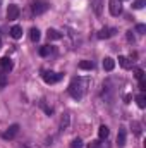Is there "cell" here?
Listing matches in <instances>:
<instances>
[{"label": "cell", "instance_id": "16", "mask_svg": "<svg viewBox=\"0 0 146 148\" xmlns=\"http://www.w3.org/2000/svg\"><path fill=\"white\" fill-rule=\"evenodd\" d=\"M91 5H93L95 14H96V16H100V14H102V5H103V0H93V2H91Z\"/></svg>", "mask_w": 146, "mask_h": 148}, {"label": "cell", "instance_id": "8", "mask_svg": "<svg viewBox=\"0 0 146 148\" xmlns=\"http://www.w3.org/2000/svg\"><path fill=\"white\" fill-rule=\"evenodd\" d=\"M126 138H127V133L124 127L119 129V134H117V147L119 148H124L126 147Z\"/></svg>", "mask_w": 146, "mask_h": 148}, {"label": "cell", "instance_id": "12", "mask_svg": "<svg viewBox=\"0 0 146 148\" xmlns=\"http://www.w3.org/2000/svg\"><path fill=\"white\" fill-rule=\"evenodd\" d=\"M46 36H48V40H60V38H62V33L57 31V29H53V28H48Z\"/></svg>", "mask_w": 146, "mask_h": 148}, {"label": "cell", "instance_id": "30", "mask_svg": "<svg viewBox=\"0 0 146 148\" xmlns=\"http://www.w3.org/2000/svg\"><path fill=\"white\" fill-rule=\"evenodd\" d=\"M127 40L134 43V36H132V31H127Z\"/></svg>", "mask_w": 146, "mask_h": 148}, {"label": "cell", "instance_id": "3", "mask_svg": "<svg viewBox=\"0 0 146 148\" xmlns=\"http://www.w3.org/2000/svg\"><path fill=\"white\" fill-rule=\"evenodd\" d=\"M12 67H14V64H12V60L9 57H2L0 59V74H9L12 71Z\"/></svg>", "mask_w": 146, "mask_h": 148}, {"label": "cell", "instance_id": "33", "mask_svg": "<svg viewBox=\"0 0 146 148\" xmlns=\"http://www.w3.org/2000/svg\"><path fill=\"white\" fill-rule=\"evenodd\" d=\"M120 2H122V0H120Z\"/></svg>", "mask_w": 146, "mask_h": 148}, {"label": "cell", "instance_id": "14", "mask_svg": "<svg viewBox=\"0 0 146 148\" xmlns=\"http://www.w3.org/2000/svg\"><path fill=\"white\" fill-rule=\"evenodd\" d=\"M108 134H110V129L103 124V126H100V129H98V138L100 140H107L108 138Z\"/></svg>", "mask_w": 146, "mask_h": 148}, {"label": "cell", "instance_id": "31", "mask_svg": "<svg viewBox=\"0 0 146 148\" xmlns=\"http://www.w3.org/2000/svg\"><path fill=\"white\" fill-rule=\"evenodd\" d=\"M131 98H132L131 95H126V97H124V100H126V103H129V102H131Z\"/></svg>", "mask_w": 146, "mask_h": 148}, {"label": "cell", "instance_id": "22", "mask_svg": "<svg viewBox=\"0 0 146 148\" xmlns=\"http://www.w3.org/2000/svg\"><path fill=\"white\" fill-rule=\"evenodd\" d=\"M71 148H83V141L79 138H76L72 143H71Z\"/></svg>", "mask_w": 146, "mask_h": 148}, {"label": "cell", "instance_id": "15", "mask_svg": "<svg viewBox=\"0 0 146 148\" xmlns=\"http://www.w3.org/2000/svg\"><path fill=\"white\" fill-rule=\"evenodd\" d=\"M79 69H83V71H91V69H95V64H93L91 60H81V62H79Z\"/></svg>", "mask_w": 146, "mask_h": 148}, {"label": "cell", "instance_id": "10", "mask_svg": "<svg viewBox=\"0 0 146 148\" xmlns=\"http://www.w3.org/2000/svg\"><path fill=\"white\" fill-rule=\"evenodd\" d=\"M10 36L14 38V40H19V38L23 36V26H19V24L12 26L10 28Z\"/></svg>", "mask_w": 146, "mask_h": 148}, {"label": "cell", "instance_id": "5", "mask_svg": "<svg viewBox=\"0 0 146 148\" xmlns=\"http://www.w3.org/2000/svg\"><path fill=\"white\" fill-rule=\"evenodd\" d=\"M108 9L112 16H119L122 12V5H120V0H108Z\"/></svg>", "mask_w": 146, "mask_h": 148}, {"label": "cell", "instance_id": "28", "mask_svg": "<svg viewBox=\"0 0 146 148\" xmlns=\"http://www.w3.org/2000/svg\"><path fill=\"white\" fill-rule=\"evenodd\" d=\"M139 90L145 93V90H146V81H145V77H143V79H139Z\"/></svg>", "mask_w": 146, "mask_h": 148}, {"label": "cell", "instance_id": "19", "mask_svg": "<svg viewBox=\"0 0 146 148\" xmlns=\"http://www.w3.org/2000/svg\"><path fill=\"white\" fill-rule=\"evenodd\" d=\"M52 52H53V48H52L50 45H45V47L40 48V55H41V57H46V55H50Z\"/></svg>", "mask_w": 146, "mask_h": 148}, {"label": "cell", "instance_id": "21", "mask_svg": "<svg viewBox=\"0 0 146 148\" xmlns=\"http://www.w3.org/2000/svg\"><path fill=\"white\" fill-rule=\"evenodd\" d=\"M132 129H134V134H141V124L139 122H132Z\"/></svg>", "mask_w": 146, "mask_h": 148}, {"label": "cell", "instance_id": "27", "mask_svg": "<svg viewBox=\"0 0 146 148\" xmlns=\"http://www.w3.org/2000/svg\"><path fill=\"white\" fill-rule=\"evenodd\" d=\"M134 76H136V79H143L145 77V71L143 69H136V74Z\"/></svg>", "mask_w": 146, "mask_h": 148}, {"label": "cell", "instance_id": "23", "mask_svg": "<svg viewBox=\"0 0 146 148\" xmlns=\"http://www.w3.org/2000/svg\"><path fill=\"white\" fill-rule=\"evenodd\" d=\"M88 148H102V143L98 140H93L91 143H88Z\"/></svg>", "mask_w": 146, "mask_h": 148}, {"label": "cell", "instance_id": "11", "mask_svg": "<svg viewBox=\"0 0 146 148\" xmlns=\"http://www.w3.org/2000/svg\"><path fill=\"white\" fill-rule=\"evenodd\" d=\"M132 62H134V60H131L129 57H124V55L119 57V64H120L124 69H131V67H132Z\"/></svg>", "mask_w": 146, "mask_h": 148}, {"label": "cell", "instance_id": "29", "mask_svg": "<svg viewBox=\"0 0 146 148\" xmlns=\"http://www.w3.org/2000/svg\"><path fill=\"white\" fill-rule=\"evenodd\" d=\"M41 107H43V110L46 112V114H48V115H52V114H53V109H52V107H46V105H45V103H41Z\"/></svg>", "mask_w": 146, "mask_h": 148}, {"label": "cell", "instance_id": "26", "mask_svg": "<svg viewBox=\"0 0 146 148\" xmlns=\"http://www.w3.org/2000/svg\"><path fill=\"white\" fill-rule=\"evenodd\" d=\"M136 31H138L139 35H145V31H146V26H145V24H138V26H136Z\"/></svg>", "mask_w": 146, "mask_h": 148}, {"label": "cell", "instance_id": "20", "mask_svg": "<svg viewBox=\"0 0 146 148\" xmlns=\"http://www.w3.org/2000/svg\"><path fill=\"white\" fill-rule=\"evenodd\" d=\"M67 126H69V115L65 114V115L62 117V121H60V127H62V129H67Z\"/></svg>", "mask_w": 146, "mask_h": 148}, {"label": "cell", "instance_id": "4", "mask_svg": "<svg viewBox=\"0 0 146 148\" xmlns=\"http://www.w3.org/2000/svg\"><path fill=\"white\" fill-rule=\"evenodd\" d=\"M17 133H19V124H12V126H9V129L2 134V138H3V140H14V138L17 136Z\"/></svg>", "mask_w": 146, "mask_h": 148}, {"label": "cell", "instance_id": "2", "mask_svg": "<svg viewBox=\"0 0 146 148\" xmlns=\"http://www.w3.org/2000/svg\"><path fill=\"white\" fill-rule=\"evenodd\" d=\"M41 77H43V81H45L46 84H55V83H59V81L64 77V74L62 73H53V71H43V73H41Z\"/></svg>", "mask_w": 146, "mask_h": 148}, {"label": "cell", "instance_id": "32", "mask_svg": "<svg viewBox=\"0 0 146 148\" xmlns=\"http://www.w3.org/2000/svg\"><path fill=\"white\" fill-rule=\"evenodd\" d=\"M0 48H2V38H0Z\"/></svg>", "mask_w": 146, "mask_h": 148}, {"label": "cell", "instance_id": "13", "mask_svg": "<svg viewBox=\"0 0 146 148\" xmlns=\"http://www.w3.org/2000/svg\"><path fill=\"white\" fill-rule=\"evenodd\" d=\"M113 67H115V60L110 59V57H105L103 59V69L105 71H113Z\"/></svg>", "mask_w": 146, "mask_h": 148}, {"label": "cell", "instance_id": "18", "mask_svg": "<svg viewBox=\"0 0 146 148\" xmlns=\"http://www.w3.org/2000/svg\"><path fill=\"white\" fill-rule=\"evenodd\" d=\"M40 36H41V35H40V29H38V28H31V29H29V40H31V41H38Z\"/></svg>", "mask_w": 146, "mask_h": 148}, {"label": "cell", "instance_id": "25", "mask_svg": "<svg viewBox=\"0 0 146 148\" xmlns=\"http://www.w3.org/2000/svg\"><path fill=\"white\" fill-rule=\"evenodd\" d=\"M7 74H0V88H3L5 84H7Z\"/></svg>", "mask_w": 146, "mask_h": 148}, {"label": "cell", "instance_id": "7", "mask_svg": "<svg viewBox=\"0 0 146 148\" xmlns=\"http://www.w3.org/2000/svg\"><path fill=\"white\" fill-rule=\"evenodd\" d=\"M19 14H21V10L17 5H9V9H7V19L9 21H16L19 17Z\"/></svg>", "mask_w": 146, "mask_h": 148}, {"label": "cell", "instance_id": "24", "mask_svg": "<svg viewBox=\"0 0 146 148\" xmlns=\"http://www.w3.org/2000/svg\"><path fill=\"white\" fill-rule=\"evenodd\" d=\"M132 7H134V9H143V7H145V0H136V2L132 3Z\"/></svg>", "mask_w": 146, "mask_h": 148}, {"label": "cell", "instance_id": "17", "mask_svg": "<svg viewBox=\"0 0 146 148\" xmlns=\"http://www.w3.org/2000/svg\"><path fill=\"white\" fill-rule=\"evenodd\" d=\"M136 102H138V107H139V109H145L146 107V95L143 93V91L136 97Z\"/></svg>", "mask_w": 146, "mask_h": 148}, {"label": "cell", "instance_id": "1", "mask_svg": "<svg viewBox=\"0 0 146 148\" xmlns=\"http://www.w3.org/2000/svg\"><path fill=\"white\" fill-rule=\"evenodd\" d=\"M88 90V79L86 77H72L71 84H69V95L74 100H81L86 95Z\"/></svg>", "mask_w": 146, "mask_h": 148}, {"label": "cell", "instance_id": "6", "mask_svg": "<svg viewBox=\"0 0 146 148\" xmlns=\"http://www.w3.org/2000/svg\"><path fill=\"white\" fill-rule=\"evenodd\" d=\"M115 33H117L115 28H102V29L98 31V38H100V40H107V38L115 36Z\"/></svg>", "mask_w": 146, "mask_h": 148}, {"label": "cell", "instance_id": "9", "mask_svg": "<svg viewBox=\"0 0 146 148\" xmlns=\"http://www.w3.org/2000/svg\"><path fill=\"white\" fill-rule=\"evenodd\" d=\"M46 9H48V5H46L45 2H38V3L33 5V14H35V16H40V14L46 12Z\"/></svg>", "mask_w": 146, "mask_h": 148}]
</instances>
